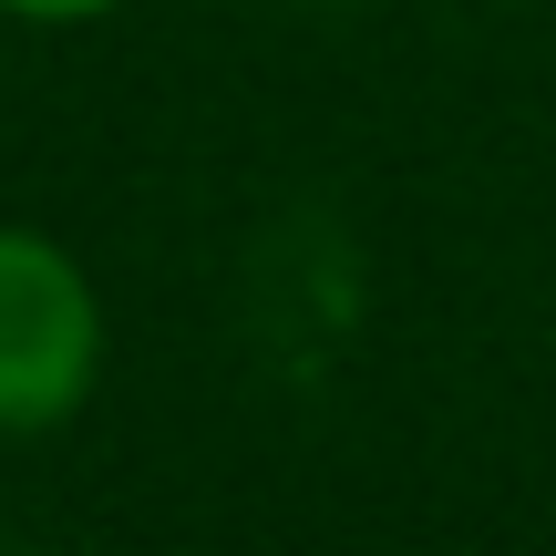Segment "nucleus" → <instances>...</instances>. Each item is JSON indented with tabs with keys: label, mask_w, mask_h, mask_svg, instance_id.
<instances>
[{
	"label": "nucleus",
	"mask_w": 556,
	"mask_h": 556,
	"mask_svg": "<svg viewBox=\"0 0 556 556\" xmlns=\"http://www.w3.org/2000/svg\"><path fill=\"white\" fill-rule=\"evenodd\" d=\"M0 556H11V546H0Z\"/></svg>",
	"instance_id": "7ed1b4c3"
},
{
	"label": "nucleus",
	"mask_w": 556,
	"mask_h": 556,
	"mask_svg": "<svg viewBox=\"0 0 556 556\" xmlns=\"http://www.w3.org/2000/svg\"><path fill=\"white\" fill-rule=\"evenodd\" d=\"M103 381V289L41 227H0V433H52Z\"/></svg>",
	"instance_id": "f257e3e1"
},
{
	"label": "nucleus",
	"mask_w": 556,
	"mask_h": 556,
	"mask_svg": "<svg viewBox=\"0 0 556 556\" xmlns=\"http://www.w3.org/2000/svg\"><path fill=\"white\" fill-rule=\"evenodd\" d=\"M11 21H93V11H114V0H0Z\"/></svg>",
	"instance_id": "f03ea898"
}]
</instances>
